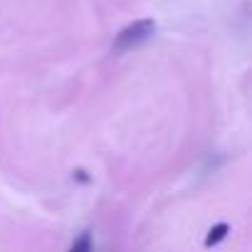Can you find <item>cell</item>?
Here are the masks:
<instances>
[{"mask_svg":"<svg viewBox=\"0 0 252 252\" xmlns=\"http://www.w3.org/2000/svg\"><path fill=\"white\" fill-rule=\"evenodd\" d=\"M227 222H218V225H213L210 230H208V235H205V247H213V245H218V242H222L225 237H227Z\"/></svg>","mask_w":252,"mask_h":252,"instance_id":"2","label":"cell"},{"mask_svg":"<svg viewBox=\"0 0 252 252\" xmlns=\"http://www.w3.org/2000/svg\"><path fill=\"white\" fill-rule=\"evenodd\" d=\"M156 30V23L144 18V20H134L131 25H126L116 40H114V52H126V50H134L139 45H144Z\"/></svg>","mask_w":252,"mask_h":252,"instance_id":"1","label":"cell"},{"mask_svg":"<svg viewBox=\"0 0 252 252\" xmlns=\"http://www.w3.org/2000/svg\"><path fill=\"white\" fill-rule=\"evenodd\" d=\"M69 252H92V235H89V232H82V235L72 242Z\"/></svg>","mask_w":252,"mask_h":252,"instance_id":"3","label":"cell"}]
</instances>
